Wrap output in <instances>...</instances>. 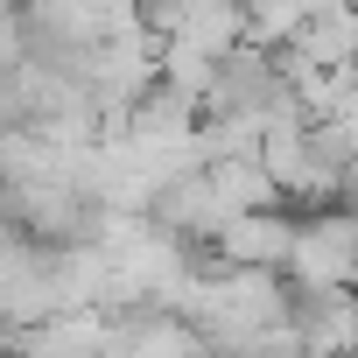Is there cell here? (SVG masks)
Returning a JSON list of instances; mask_svg holds the SVG:
<instances>
[{"label":"cell","instance_id":"6da1fadb","mask_svg":"<svg viewBox=\"0 0 358 358\" xmlns=\"http://www.w3.org/2000/svg\"><path fill=\"white\" fill-rule=\"evenodd\" d=\"M288 260H295L302 281L337 288V281L358 274V225H351V218H323V225H309V232L288 239Z\"/></svg>","mask_w":358,"mask_h":358}]
</instances>
